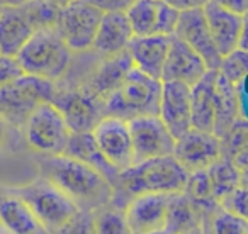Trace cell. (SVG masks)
Returning a JSON list of instances; mask_svg holds the SVG:
<instances>
[{"mask_svg": "<svg viewBox=\"0 0 248 234\" xmlns=\"http://www.w3.org/2000/svg\"><path fill=\"white\" fill-rule=\"evenodd\" d=\"M175 36L186 41L207 65L209 70H219L223 56L217 51L214 39L211 36L206 15L202 9L197 11L180 12L179 24L175 29Z\"/></svg>", "mask_w": 248, "mask_h": 234, "instance_id": "obj_14", "label": "cell"}, {"mask_svg": "<svg viewBox=\"0 0 248 234\" xmlns=\"http://www.w3.org/2000/svg\"><path fill=\"white\" fill-rule=\"evenodd\" d=\"M173 195L175 193H143L135 197L124 209L133 234L165 229Z\"/></svg>", "mask_w": 248, "mask_h": 234, "instance_id": "obj_13", "label": "cell"}, {"mask_svg": "<svg viewBox=\"0 0 248 234\" xmlns=\"http://www.w3.org/2000/svg\"><path fill=\"white\" fill-rule=\"evenodd\" d=\"M9 129H11V126L7 124V122L0 117V146L4 145L5 141H7V138H9Z\"/></svg>", "mask_w": 248, "mask_h": 234, "instance_id": "obj_40", "label": "cell"}, {"mask_svg": "<svg viewBox=\"0 0 248 234\" xmlns=\"http://www.w3.org/2000/svg\"><path fill=\"white\" fill-rule=\"evenodd\" d=\"M211 180V187H213V197L219 202H223L230 193H233L240 183V172H238L236 165L231 158L221 156L216 163L207 168Z\"/></svg>", "mask_w": 248, "mask_h": 234, "instance_id": "obj_26", "label": "cell"}, {"mask_svg": "<svg viewBox=\"0 0 248 234\" xmlns=\"http://www.w3.org/2000/svg\"><path fill=\"white\" fill-rule=\"evenodd\" d=\"M131 131L135 163L173 155L175 138L160 116H140L128 121Z\"/></svg>", "mask_w": 248, "mask_h": 234, "instance_id": "obj_10", "label": "cell"}, {"mask_svg": "<svg viewBox=\"0 0 248 234\" xmlns=\"http://www.w3.org/2000/svg\"><path fill=\"white\" fill-rule=\"evenodd\" d=\"M92 214L95 234H133L126 219V212L119 207L109 204Z\"/></svg>", "mask_w": 248, "mask_h": 234, "instance_id": "obj_28", "label": "cell"}, {"mask_svg": "<svg viewBox=\"0 0 248 234\" xmlns=\"http://www.w3.org/2000/svg\"><path fill=\"white\" fill-rule=\"evenodd\" d=\"M223 146V156L233 160L238 153L248 148V121L243 117H238L234 124L230 128V131L221 138Z\"/></svg>", "mask_w": 248, "mask_h": 234, "instance_id": "obj_30", "label": "cell"}, {"mask_svg": "<svg viewBox=\"0 0 248 234\" xmlns=\"http://www.w3.org/2000/svg\"><path fill=\"white\" fill-rule=\"evenodd\" d=\"M39 31L26 5H2L0 11V53L17 56L26 43Z\"/></svg>", "mask_w": 248, "mask_h": 234, "instance_id": "obj_18", "label": "cell"}, {"mask_svg": "<svg viewBox=\"0 0 248 234\" xmlns=\"http://www.w3.org/2000/svg\"><path fill=\"white\" fill-rule=\"evenodd\" d=\"M56 83L32 75H24L11 85L0 88V117L11 128L21 131L22 126L41 103L53 102Z\"/></svg>", "mask_w": 248, "mask_h": 234, "instance_id": "obj_6", "label": "cell"}, {"mask_svg": "<svg viewBox=\"0 0 248 234\" xmlns=\"http://www.w3.org/2000/svg\"><path fill=\"white\" fill-rule=\"evenodd\" d=\"M240 117V99L236 85L226 80L217 70L216 93H214V134L223 138Z\"/></svg>", "mask_w": 248, "mask_h": 234, "instance_id": "obj_24", "label": "cell"}, {"mask_svg": "<svg viewBox=\"0 0 248 234\" xmlns=\"http://www.w3.org/2000/svg\"><path fill=\"white\" fill-rule=\"evenodd\" d=\"M209 233L211 234H248V220H245L243 217L219 207L209 220Z\"/></svg>", "mask_w": 248, "mask_h": 234, "instance_id": "obj_29", "label": "cell"}, {"mask_svg": "<svg viewBox=\"0 0 248 234\" xmlns=\"http://www.w3.org/2000/svg\"><path fill=\"white\" fill-rule=\"evenodd\" d=\"M92 136L100 153L114 168L123 172L135 165V149L128 121L106 116L93 128Z\"/></svg>", "mask_w": 248, "mask_h": 234, "instance_id": "obj_11", "label": "cell"}, {"mask_svg": "<svg viewBox=\"0 0 248 234\" xmlns=\"http://www.w3.org/2000/svg\"><path fill=\"white\" fill-rule=\"evenodd\" d=\"M63 155H68L75 160L87 163L92 168H95L97 172H100L107 180L110 182V185H114L119 176V170L114 168L109 161L106 160V156L100 153L99 146L95 145V139H93L92 132H72V138L68 141L65 153Z\"/></svg>", "mask_w": 248, "mask_h": 234, "instance_id": "obj_25", "label": "cell"}, {"mask_svg": "<svg viewBox=\"0 0 248 234\" xmlns=\"http://www.w3.org/2000/svg\"><path fill=\"white\" fill-rule=\"evenodd\" d=\"M160 0H135V4L126 11L135 36L158 34Z\"/></svg>", "mask_w": 248, "mask_h": 234, "instance_id": "obj_27", "label": "cell"}, {"mask_svg": "<svg viewBox=\"0 0 248 234\" xmlns=\"http://www.w3.org/2000/svg\"><path fill=\"white\" fill-rule=\"evenodd\" d=\"M0 222L11 234H49L24 200L7 187H0Z\"/></svg>", "mask_w": 248, "mask_h": 234, "instance_id": "obj_22", "label": "cell"}, {"mask_svg": "<svg viewBox=\"0 0 248 234\" xmlns=\"http://www.w3.org/2000/svg\"><path fill=\"white\" fill-rule=\"evenodd\" d=\"M131 24L128 21L126 12H107L102 14L95 39H93L92 53L100 58L121 55L128 49L129 43L133 41Z\"/></svg>", "mask_w": 248, "mask_h": 234, "instance_id": "obj_20", "label": "cell"}, {"mask_svg": "<svg viewBox=\"0 0 248 234\" xmlns=\"http://www.w3.org/2000/svg\"><path fill=\"white\" fill-rule=\"evenodd\" d=\"M206 234H211V233H207V231H206Z\"/></svg>", "mask_w": 248, "mask_h": 234, "instance_id": "obj_46", "label": "cell"}, {"mask_svg": "<svg viewBox=\"0 0 248 234\" xmlns=\"http://www.w3.org/2000/svg\"><path fill=\"white\" fill-rule=\"evenodd\" d=\"M158 116L175 139L189 132L192 129L190 87L182 82H162Z\"/></svg>", "mask_w": 248, "mask_h": 234, "instance_id": "obj_15", "label": "cell"}, {"mask_svg": "<svg viewBox=\"0 0 248 234\" xmlns=\"http://www.w3.org/2000/svg\"><path fill=\"white\" fill-rule=\"evenodd\" d=\"M89 4H92L95 9H99L102 14L107 12H126L135 0H87Z\"/></svg>", "mask_w": 248, "mask_h": 234, "instance_id": "obj_35", "label": "cell"}, {"mask_svg": "<svg viewBox=\"0 0 248 234\" xmlns=\"http://www.w3.org/2000/svg\"><path fill=\"white\" fill-rule=\"evenodd\" d=\"M240 49L248 51V12L241 17V36H240Z\"/></svg>", "mask_w": 248, "mask_h": 234, "instance_id": "obj_39", "label": "cell"}, {"mask_svg": "<svg viewBox=\"0 0 248 234\" xmlns=\"http://www.w3.org/2000/svg\"><path fill=\"white\" fill-rule=\"evenodd\" d=\"M217 70H209L196 85L190 87L192 129L214 131V93H216Z\"/></svg>", "mask_w": 248, "mask_h": 234, "instance_id": "obj_23", "label": "cell"}, {"mask_svg": "<svg viewBox=\"0 0 248 234\" xmlns=\"http://www.w3.org/2000/svg\"><path fill=\"white\" fill-rule=\"evenodd\" d=\"M58 234H95L93 227V214L80 210Z\"/></svg>", "mask_w": 248, "mask_h": 234, "instance_id": "obj_34", "label": "cell"}, {"mask_svg": "<svg viewBox=\"0 0 248 234\" xmlns=\"http://www.w3.org/2000/svg\"><path fill=\"white\" fill-rule=\"evenodd\" d=\"M53 103L62 110L72 132H92L104 112V103L80 87H66L56 83Z\"/></svg>", "mask_w": 248, "mask_h": 234, "instance_id": "obj_9", "label": "cell"}, {"mask_svg": "<svg viewBox=\"0 0 248 234\" xmlns=\"http://www.w3.org/2000/svg\"><path fill=\"white\" fill-rule=\"evenodd\" d=\"M21 131L26 145L38 155H63L72 138L65 116L53 102L41 103Z\"/></svg>", "mask_w": 248, "mask_h": 234, "instance_id": "obj_7", "label": "cell"}, {"mask_svg": "<svg viewBox=\"0 0 248 234\" xmlns=\"http://www.w3.org/2000/svg\"><path fill=\"white\" fill-rule=\"evenodd\" d=\"M75 55L56 28H43L32 34L17 55L26 75L60 82L72 66Z\"/></svg>", "mask_w": 248, "mask_h": 234, "instance_id": "obj_3", "label": "cell"}, {"mask_svg": "<svg viewBox=\"0 0 248 234\" xmlns=\"http://www.w3.org/2000/svg\"><path fill=\"white\" fill-rule=\"evenodd\" d=\"M189 172L173 155L135 163L123 170L112 185V205L126 209L135 197L143 193H184Z\"/></svg>", "mask_w": 248, "mask_h": 234, "instance_id": "obj_2", "label": "cell"}, {"mask_svg": "<svg viewBox=\"0 0 248 234\" xmlns=\"http://www.w3.org/2000/svg\"><path fill=\"white\" fill-rule=\"evenodd\" d=\"M133 68V61L129 58L128 51L121 53L109 58H100L97 65L92 68L90 75L87 76L85 82L80 85L85 92L93 95L97 100L106 103V100L123 85L124 78Z\"/></svg>", "mask_w": 248, "mask_h": 234, "instance_id": "obj_16", "label": "cell"}, {"mask_svg": "<svg viewBox=\"0 0 248 234\" xmlns=\"http://www.w3.org/2000/svg\"><path fill=\"white\" fill-rule=\"evenodd\" d=\"M234 165H236L238 172H240V183L243 187H248V148L238 153L233 158Z\"/></svg>", "mask_w": 248, "mask_h": 234, "instance_id": "obj_37", "label": "cell"}, {"mask_svg": "<svg viewBox=\"0 0 248 234\" xmlns=\"http://www.w3.org/2000/svg\"><path fill=\"white\" fill-rule=\"evenodd\" d=\"M214 2L238 15H245L248 12V0H214Z\"/></svg>", "mask_w": 248, "mask_h": 234, "instance_id": "obj_38", "label": "cell"}, {"mask_svg": "<svg viewBox=\"0 0 248 234\" xmlns=\"http://www.w3.org/2000/svg\"><path fill=\"white\" fill-rule=\"evenodd\" d=\"M179 234H206V231H204L202 226H196V227H190V229L182 231V233H179Z\"/></svg>", "mask_w": 248, "mask_h": 234, "instance_id": "obj_42", "label": "cell"}, {"mask_svg": "<svg viewBox=\"0 0 248 234\" xmlns=\"http://www.w3.org/2000/svg\"><path fill=\"white\" fill-rule=\"evenodd\" d=\"M173 156L189 173L207 170L223 156L221 139L214 132L190 129L175 139Z\"/></svg>", "mask_w": 248, "mask_h": 234, "instance_id": "obj_12", "label": "cell"}, {"mask_svg": "<svg viewBox=\"0 0 248 234\" xmlns=\"http://www.w3.org/2000/svg\"><path fill=\"white\" fill-rule=\"evenodd\" d=\"M48 2H51V4L56 5L58 9H63V7H66V5L73 4V2H77V0H48Z\"/></svg>", "mask_w": 248, "mask_h": 234, "instance_id": "obj_41", "label": "cell"}, {"mask_svg": "<svg viewBox=\"0 0 248 234\" xmlns=\"http://www.w3.org/2000/svg\"><path fill=\"white\" fill-rule=\"evenodd\" d=\"M24 75L26 73L22 70L21 63H19L17 56H9L0 53V88L5 85H11Z\"/></svg>", "mask_w": 248, "mask_h": 234, "instance_id": "obj_32", "label": "cell"}, {"mask_svg": "<svg viewBox=\"0 0 248 234\" xmlns=\"http://www.w3.org/2000/svg\"><path fill=\"white\" fill-rule=\"evenodd\" d=\"M204 15H206L207 26H209L211 36L214 39L217 51L221 56H228L238 49L240 46V36H241V17L234 12L228 11V9L221 7L216 2H209L206 7L202 9Z\"/></svg>", "mask_w": 248, "mask_h": 234, "instance_id": "obj_21", "label": "cell"}, {"mask_svg": "<svg viewBox=\"0 0 248 234\" xmlns=\"http://www.w3.org/2000/svg\"><path fill=\"white\" fill-rule=\"evenodd\" d=\"M219 73L238 87V83L248 75V51L238 48L228 56H224L219 66Z\"/></svg>", "mask_w": 248, "mask_h": 234, "instance_id": "obj_31", "label": "cell"}, {"mask_svg": "<svg viewBox=\"0 0 248 234\" xmlns=\"http://www.w3.org/2000/svg\"><path fill=\"white\" fill-rule=\"evenodd\" d=\"M28 2H31V0H0L2 5H24Z\"/></svg>", "mask_w": 248, "mask_h": 234, "instance_id": "obj_43", "label": "cell"}, {"mask_svg": "<svg viewBox=\"0 0 248 234\" xmlns=\"http://www.w3.org/2000/svg\"><path fill=\"white\" fill-rule=\"evenodd\" d=\"M36 165L39 176L65 192L80 210L95 212L112 202L114 189L109 180L80 160L68 155H38Z\"/></svg>", "mask_w": 248, "mask_h": 234, "instance_id": "obj_1", "label": "cell"}, {"mask_svg": "<svg viewBox=\"0 0 248 234\" xmlns=\"http://www.w3.org/2000/svg\"><path fill=\"white\" fill-rule=\"evenodd\" d=\"M102 12L87 0H77L73 4L60 9L55 28L66 43L73 55L92 51L93 39L99 29Z\"/></svg>", "mask_w": 248, "mask_h": 234, "instance_id": "obj_8", "label": "cell"}, {"mask_svg": "<svg viewBox=\"0 0 248 234\" xmlns=\"http://www.w3.org/2000/svg\"><path fill=\"white\" fill-rule=\"evenodd\" d=\"M167 4L175 7L177 11L186 12V11H197V9H204L209 2L213 0H165Z\"/></svg>", "mask_w": 248, "mask_h": 234, "instance_id": "obj_36", "label": "cell"}, {"mask_svg": "<svg viewBox=\"0 0 248 234\" xmlns=\"http://www.w3.org/2000/svg\"><path fill=\"white\" fill-rule=\"evenodd\" d=\"M11 190L24 200L49 234H58L80 212L78 205L65 192L43 176L32 180L28 185L14 187Z\"/></svg>", "mask_w": 248, "mask_h": 234, "instance_id": "obj_5", "label": "cell"}, {"mask_svg": "<svg viewBox=\"0 0 248 234\" xmlns=\"http://www.w3.org/2000/svg\"><path fill=\"white\" fill-rule=\"evenodd\" d=\"M146 234H172V233L165 227V229H162V231H155V233H146Z\"/></svg>", "mask_w": 248, "mask_h": 234, "instance_id": "obj_44", "label": "cell"}, {"mask_svg": "<svg viewBox=\"0 0 248 234\" xmlns=\"http://www.w3.org/2000/svg\"><path fill=\"white\" fill-rule=\"evenodd\" d=\"M162 80L148 76L133 66L123 85L106 100V116L131 121L140 116H158Z\"/></svg>", "mask_w": 248, "mask_h": 234, "instance_id": "obj_4", "label": "cell"}, {"mask_svg": "<svg viewBox=\"0 0 248 234\" xmlns=\"http://www.w3.org/2000/svg\"><path fill=\"white\" fill-rule=\"evenodd\" d=\"M221 207L248 220V187L240 185L221 202Z\"/></svg>", "mask_w": 248, "mask_h": 234, "instance_id": "obj_33", "label": "cell"}, {"mask_svg": "<svg viewBox=\"0 0 248 234\" xmlns=\"http://www.w3.org/2000/svg\"><path fill=\"white\" fill-rule=\"evenodd\" d=\"M209 72L204 59L175 34L170 39V49L163 68L162 82H182L192 87Z\"/></svg>", "mask_w": 248, "mask_h": 234, "instance_id": "obj_17", "label": "cell"}, {"mask_svg": "<svg viewBox=\"0 0 248 234\" xmlns=\"http://www.w3.org/2000/svg\"><path fill=\"white\" fill-rule=\"evenodd\" d=\"M0 11H2V4H0Z\"/></svg>", "mask_w": 248, "mask_h": 234, "instance_id": "obj_45", "label": "cell"}, {"mask_svg": "<svg viewBox=\"0 0 248 234\" xmlns=\"http://www.w3.org/2000/svg\"><path fill=\"white\" fill-rule=\"evenodd\" d=\"M172 36H135L128 46V55L133 66L148 76L162 80Z\"/></svg>", "mask_w": 248, "mask_h": 234, "instance_id": "obj_19", "label": "cell"}]
</instances>
